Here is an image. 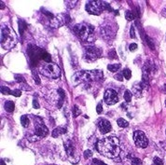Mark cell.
Masks as SVG:
<instances>
[{"instance_id": "obj_17", "label": "cell", "mask_w": 166, "mask_h": 165, "mask_svg": "<svg viewBox=\"0 0 166 165\" xmlns=\"http://www.w3.org/2000/svg\"><path fill=\"white\" fill-rule=\"evenodd\" d=\"M4 108H5V110L7 111V112H9V113L13 112V110H14V103L11 102V101H7L5 103V105H4Z\"/></svg>"}, {"instance_id": "obj_38", "label": "cell", "mask_w": 166, "mask_h": 165, "mask_svg": "<svg viewBox=\"0 0 166 165\" xmlns=\"http://www.w3.org/2000/svg\"><path fill=\"white\" fill-rule=\"evenodd\" d=\"M96 111H97L98 114H101L102 111H103V106H102V103H100L97 105V107H96Z\"/></svg>"}, {"instance_id": "obj_43", "label": "cell", "mask_w": 166, "mask_h": 165, "mask_svg": "<svg viewBox=\"0 0 166 165\" xmlns=\"http://www.w3.org/2000/svg\"><path fill=\"white\" fill-rule=\"evenodd\" d=\"M121 107H122V108L126 109V105H123V103H122V105H121Z\"/></svg>"}, {"instance_id": "obj_1", "label": "cell", "mask_w": 166, "mask_h": 165, "mask_svg": "<svg viewBox=\"0 0 166 165\" xmlns=\"http://www.w3.org/2000/svg\"><path fill=\"white\" fill-rule=\"evenodd\" d=\"M97 150L103 156L114 159L119 154V141L114 135L105 137L97 142Z\"/></svg>"}, {"instance_id": "obj_26", "label": "cell", "mask_w": 166, "mask_h": 165, "mask_svg": "<svg viewBox=\"0 0 166 165\" xmlns=\"http://www.w3.org/2000/svg\"><path fill=\"white\" fill-rule=\"evenodd\" d=\"M124 99L126 102H131V100H132V93H131L130 91H125L124 93Z\"/></svg>"}, {"instance_id": "obj_27", "label": "cell", "mask_w": 166, "mask_h": 165, "mask_svg": "<svg viewBox=\"0 0 166 165\" xmlns=\"http://www.w3.org/2000/svg\"><path fill=\"white\" fill-rule=\"evenodd\" d=\"M108 58L113 60V59H117L118 56H117V53H116V51L115 49H111L110 52L108 53Z\"/></svg>"}, {"instance_id": "obj_24", "label": "cell", "mask_w": 166, "mask_h": 165, "mask_svg": "<svg viewBox=\"0 0 166 165\" xmlns=\"http://www.w3.org/2000/svg\"><path fill=\"white\" fill-rule=\"evenodd\" d=\"M122 75L125 76L126 79H130L131 76H132V73H131V70L128 68H125L123 69V72H122Z\"/></svg>"}, {"instance_id": "obj_3", "label": "cell", "mask_w": 166, "mask_h": 165, "mask_svg": "<svg viewBox=\"0 0 166 165\" xmlns=\"http://www.w3.org/2000/svg\"><path fill=\"white\" fill-rule=\"evenodd\" d=\"M17 36L11 28L7 25H4L1 28V46L3 49H12L17 43Z\"/></svg>"}, {"instance_id": "obj_25", "label": "cell", "mask_w": 166, "mask_h": 165, "mask_svg": "<svg viewBox=\"0 0 166 165\" xmlns=\"http://www.w3.org/2000/svg\"><path fill=\"white\" fill-rule=\"evenodd\" d=\"M72 113H73V117H74V118H77V117L79 116V115H80V110H79L78 105H74V106H73Z\"/></svg>"}, {"instance_id": "obj_4", "label": "cell", "mask_w": 166, "mask_h": 165, "mask_svg": "<svg viewBox=\"0 0 166 165\" xmlns=\"http://www.w3.org/2000/svg\"><path fill=\"white\" fill-rule=\"evenodd\" d=\"M39 73L47 78H58L61 76V69L55 64L52 63H41L39 66Z\"/></svg>"}, {"instance_id": "obj_29", "label": "cell", "mask_w": 166, "mask_h": 165, "mask_svg": "<svg viewBox=\"0 0 166 165\" xmlns=\"http://www.w3.org/2000/svg\"><path fill=\"white\" fill-rule=\"evenodd\" d=\"M153 162L155 165H163V162L160 158H158V157H155L153 159Z\"/></svg>"}, {"instance_id": "obj_22", "label": "cell", "mask_w": 166, "mask_h": 165, "mask_svg": "<svg viewBox=\"0 0 166 165\" xmlns=\"http://www.w3.org/2000/svg\"><path fill=\"white\" fill-rule=\"evenodd\" d=\"M15 79H16V81L21 83L22 85H24V86H27V83H26L25 79L24 78V76H21V75H15Z\"/></svg>"}, {"instance_id": "obj_8", "label": "cell", "mask_w": 166, "mask_h": 165, "mask_svg": "<svg viewBox=\"0 0 166 165\" xmlns=\"http://www.w3.org/2000/svg\"><path fill=\"white\" fill-rule=\"evenodd\" d=\"M102 55V51L96 47H86L84 49V59L88 63H91L94 61L97 60L100 56Z\"/></svg>"}, {"instance_id": "obj_44", "label": "cell", "mask_w": 166, "mask_h": 165, "mask_svg": "<svg viewBox=\"0 0 166 165\" xmlns=\"http://www.w3.org/2000/svg\"><path fill=\"white\" fill-rule=\"evenodd\" d=\"M1 165H6V163L4 162V160H1Z\"/></svg>"}, {"instance_id": "obj_19", "label": "cell", "mask_w": 166, "mask_h": 165, "mask_svg": "<svg viewBox=\"0 0 166 165\" xmlns=\"http://www.w3.org/2000/svg\"><path fill=\"white\" fill-rule=\"evenodd\" d=\"M41 60L44 61V62H46V63H51V57L48 52H46L45 51H43L41 53Z\"/></svg>"}, {"instance_id": "obj_13", "label": "cell", "mask_w": 166, "mask_h": 165, "mask_svg": "<svg viewBox=\"0 0 166 165\" xmlns=\"http://www.w3.org/2000/svg\"><path fill=\"white\" fill-rule=\"evenodd\" d=\"M97 126H98V128L100 130V132H101L102 133H104V134L109 133L111 131V129H112L111 123L108 120H106V118H101V120H99Z\"/></svg>"}, {"instance_id": "obj_40", "label": "cell", "mask_w": 166, "mask_h": 165, "mask_svg": "<svg viewBox=\"0 0 166 165\" xmlns=\"http://www.w3.org/2000/svg\"><path fill=\"white\" fill-rule=\"evenodd\" d=\"M146 38H148V39H146V41H148V44L149 45V47H150V49H154L155 48H154V44H152V42H151V39H150V38L148 37H146Z\"/></svg>"}, {"instance_id": "obj_9", "label": "cell", "mask_w": 166, "mask_h": 165, "mask_svg": "<svg viewBox=\"0 0 166 165\" xmlns=\"http://www.w3.org/2000/svg\"><path fill=\"white\" fill-rule=\"evenodd\" d=\"M42 49H39L37 46H29L27 52H28V56L30 58L31 64H33L34 66H37L39 63V61L41 60V53H42Z\"/></svg>"}, {"instance_id": "obj_31", "label": "cell", "mask_w": 166, "mask_h": 165, "mask_svg": "<svg viewBox=\"0 0 166 165\" xmlns=\"http://www.w3.org/2000/svg\"><path fill=\"white\" fill-rule=\"evenodd\" d=\"M32 72H33V76H34V78H35V80H36L37 85H39V84H40V80H39V78H38V75L37 74L36 70H33Z\"/></svg>"}, {"instance_id": "obj_37", "label": "cell", "mask_w": 166, "mask_h": 165, "mask_svg": "<svg viewBox=\"0 0 166 165\" xmlns=\"http://www.w3.org/2000/svg\"><path fill=\"white\" fill-rule=\"evenodd\" d=\"M130 36L132 38H136V32H134V28L133 26H131L130 29Z\"/></svg>"}, {"instance_id": "obj_30", "label": "cell", "mask_w": 166, "mask_h": 165, "mask_svg": "<svg viewBox=\"0 0 166 165\" xmlns=\"http://www.w3.org/2000/svg\"><path fill=\"white\" fill-rule=\"evenodd\" d=\"M132 165H142V160L138 158H133L132 160Z\"/></svg>"}, {"instance_id": "obj_45", "label": "cell", "mask_w": 166, "mask_h": 165, "mask_svg": "<svg viewBox=\"0 0 166 165\" xmlns=\"http://www.w3.org/2000/svg\"><path fill=\"white\" fill-rule=\"evenodd\" d=\"M165 105H166V101H165Z\"/></svg>"}, {"instance_id": "obj_35", "label": "cell", "mask_w": 166, "mask_h": 165, "mask_svg": "<svg viewBox=\"0 0 166 165\" xmlns=\"http://www.w3.org/2000/svg\"><path fill=\"white\" fill-rule=\"evenodd\" d=\"M92 164H94V165H106V163H104L103 162H101V160H96V159L94 160V162H92Z\"/></svg>"}, {"instance_id": "obj_28", "label": "cell", "mask_w": 166, "mask_h": 165, "mask_svg": "<svg viewBox=\"0 0 166 165\" xmlns=\"http://www.w3.org/2000/svg\"><path fill=\"white\" fill-rule=\"evenodd\" d=\"M1 93L5 95H7V94H10L11 93V91L7 87H4V86H1Z\"/></svg>"}, {"instance_id": "obj_14", "label": "cell", "mask_w": 166, "mask_h": 165, "mask_svg": "<svg viewBox=\"0 0 166 165\" xmlns=\"http://www.w3.org/2000/svg\"><path fill=\"white\" fill-rule=\"evenodd\" d=\"M146 85H144L142 82L137 84V85L133 86V94L136 95V97H141L142 96V93H143V89L145 88Z\"/></svg>"}, {"instance_id": "obj_10", "label": "cell", "mask_w": 166, "mask_h": 165, "mask_svg": "<svg viewBox=\"0 0 166 165\" xmlns=\"http://www.w3.org/2000/svg\"><path fill=\"white\" fill-rule=\"evenodd\" d=\"M104 9V1H89L86 4V10L90 14L100 15Z\"/></svg>"}, {"instance_id": "obj_34", "label": "cell", "mask_w": 166, "mask_h": 165, "mask_svg": "<svg viewBox=\"0 0 166 165\" xmlns=\"http://www.w3.org/2000/svg\"><path fill=\"white\" fill-rule=\"evenodd\" d=\"M91 156H92V152L91 150H86L84 152V157L86 159H90L91 158Z\"/></svg>"}, {"instance_id": "obj_32", "label": "cell", "mask_w": 166, "mask_h": 165, "mask_svg": "<svg viewBox=\"0 0 166 165\" xmlns=\"http://www.w3.org/2000/svg\"><path fill=\"white\" fill-rule=\"evenodd\" d=\"M11 94L14 95L15 97H19V96H21L22 91H21V90H14L13 91H11Z\"/></svg>"}, {"instance_id": "obj_41", "label": "cell", "mask_w": 166, "mask_h": 165, "mask_svg": "<svg viewBox=\"0 0 166 165\" xmlns=\"http://www.w3.org/2000/svg\"><path fill=\"white\" fill-rule=\"evenodd\" d=\"M121 75L122 74H121V73H119V74H117L115 76V78L116 79H118V80H119V81H122L123 80V78H121Z\"/></svg>"}, {"instance_id": "obj_16", "label": "cell", "mask_w": 166, "mask_h": 165, "mask_svg": "<svg viewBox=\"0 0 166 165\" xmlns=\"http://www.w3.org/2000/svg\"><path fill=\"white\" fill-rule=\"evenodd\" d=\"M18 24H19V32H20V34L22 36L25 31L26 27H27V25H26V22L24 21V20H18Z\"/></svg>"}, {"instance_id": "obj_11", "label": "cell", "mask_w": 166, "mask_h": 165, "mask_svg": "<svg viewBox=\"0 0 166 165\" xmlns=\"http://www.w3.org/2000/svg\"><path fill=\"white\" fill-rule=\"evenodd\" d=\"M133 140L134 144L138 147L145 148L148 145V138H146L145 133H143L142 131H136L133 133Z\"/></svg>"}, {"instance_id": "obj_15", "label": "cell", "mask_w": 166, "mask_h": 165, "mask_svg": "<svg viewBox=\"0 0 166 165\" xmlns=\"http://www.w3.org/2000/svg\"><path fill=\"white\" fill-rule=\"evenodd\" d=\"M67 132V129L66 127H64V126H60V127H57L56 129L53 130V132H52V136L53 137H58V136H60L61 134H64Z\"/></svg>"}, {"instance_id": "obj_21", "label": "cell", "mask_w": 166, "mask_h": 165, "mask_svg": "<svg viewBox=\"0 0 166 165\" xmlns=\"http://www.w3.org/2000/svg\"><path fill=\"white\" fill-rule=\"evenodd\" d=\"M125 18L128 21H133L134 18H136V14L133 13V11L128 10V11H126V12H125Z\"/></svg>"}, {"instance_id": "obj_18", "label": "cell", "mask_w": 166, "mask_h": 165, "mask_svg": "<svg viewBox=\"0 0 166 165\" xmlns=\"http://www.w3.org/2000/svg\"><path fill=\"white\" fill-rule=\"evenodd\" d=\"M21 123L24 128H27L29 126L30 120H29V118L26 116V115H24V116L21 117Z\"/></svg>"}, {"instance_id": "obj_2", "label": "cell", "mask_w": 166, "mask_h": 165, "mask_svg": "<svg viewBox=\"0 0 166 165\" xmlns=\"http://www.w3.org/2000/svg\"><path fill=\"white\" fill-rule=\"evenodd\" d=\"M103 78V72L101 70L94 71H79L73 76L72 82L77 85L80 82H90L92 80H100Z\"/></svg>"}, {"instance_id": "obj_6", "label": "cell", "mask_w": 166, "mask_h": 165, "mask_svg": "<svg viewBox=\"0 0 166 165\" xmlns=\"http://www.w3.org/2000/svg\"><path fill=\"white\" fill-rule=\"evenodd\" d=\"M94 30V28L92 27L91 25L84 24H77L74 27V32L84 41H87L88 38L91 36H92Z\"/></svg>"}, {"instance_id": "obj_36", "label": "cell", "mask_w": 166, "mask_h": 165, "mask_svg": "<svg viewBox=\"0 0 166 165\" xmlns=\"http://www.w3.org/2000/svg\"><path fill=\"white\" fill-rule=\"evenodd\" d=\"M136 49H137V44H136V43H132V44H130V46H129V49H130L131 51H136Z\"/></svg>"}, {"instance_id": "obj_39", "label": "cell", "mask_w": 166, "mask_h": 165, "mask_svg": "<svg viewBox=\"0 0 166 165\" xmlns=\"http://www.w3.org/2000/svg\"><path fill=\"white\" fill-rule=\"evenodd\" d=\"M33 107H34V108H36V109L39 108V103H38L37 99H34V100H33Z\"/></svg>"}, {"instance_id": "obj_20", "label": "cell", "mask_w": 166, "mask_h": 165, "mask_svg": "<svg viewBox=\"0 0 166 165\" xmlns=\"http://www.w3.org/2000/svg\"><path fill=\"white\" fill-rule=\"evenodd\" d=\"M119 68H121V64H108V66H107V69H108L110 72H116V71H118Z\"/></svg>"}, {"instance_id": "obj_33", "label": "cell", "mask_w": 166, "mask_h": 165, "mask_svg": "<svg viewBox=\"0 0 166 165\" xmlns=\"http://www.w3.org/2000/svg\"><path fill=\"white\" fill-rule=\"evenodd\" d=\"M77 2L78 1H65V4L68 6V7L72 9V7H74V6L77 4Z\"/></svg>"}, {"instance_id": "obj_7", "label": "cell", "mask_w": 166, "mask_h": 165, "mask_svg": "<svg viewBox=\"0 0 166 165\" xmlns=\"http://www.w3.org/2000/svg\"><path fill=\"white\" fill-rule=\"evenodd\" d=\"M64 149L66 151V154L69 158V160L76 164L79 160V154L77 152V149L75 145L73 144V142L71 140H66L64 143Z\"/></svg>"}, {"instance_id": "obj_23", "label": "cell", "mask_w": 166, "mask_h": 165, "mask_svg": "<svg viewBox=\"0 0 166 165\" xmlns=\"http://www.w3.org/2000/svg\"><path fill=\"white\" fill-rule=\"evenodd\" d=\"M117 123L118 125L119 126V127H121V128H125V127H128V121L125 120L124 118H119L118 121H117Z\"/></svg>"}, {"instance_id": "obj_12", "label": "cell", "mask_w": 166, "mask_h": 165, "mask_svg": "<svg viewBox=\"0 0 166 165\" xmlns=\"http://www.w3.org/2000/svg\"><path fill=\"white\" fill-rule=\"evenodd\" d=\"M104 99H105V102L106 105H115L116 103L119 102V96L118 93H116V91L112 90V89H108L106 91L105 95H104Z\"/></svg>"}, {"instance_id": "obj_5", "label": "cell", "mask_w": 166, "mask_h": 165, "mask_svg": "<svg viewBox=\"0 0 166 165\" xmlns=\"http://www.w3.org/2000/svg\"><path fill=\"white\" fill-rule=\"evenodd\" d=\"M49 130L46 127L44 122L40 118H37V121L35 122V133L33 135L28 136L30 141H37L41 138L45 137L48 134Z\"/></svg>"}, {"instance_id": "obj_42", "label": "cell", "mask_w": 166, "mask_h": 165, "mask_svg": "<svg viewBox=\"0 0 166 165\" xmlns=\"http://www.w3.org/2000/svg\"><path fill=\"white\" fill-rule=\"evenodd\" d=\"M163 15L164 17H166V7L163 9Z\"/></svg>"}]
</instances>
